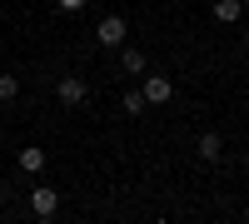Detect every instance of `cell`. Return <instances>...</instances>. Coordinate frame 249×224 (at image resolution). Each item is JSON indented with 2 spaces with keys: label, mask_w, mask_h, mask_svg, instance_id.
I'll return each instance as SVG.
<instances>
[{
  "label": "cell",
  "mask_w": 249,
  "mask_h": 224,
  "mask_svg": "<svg viewBox=\"0 0 249 224\" xmlns=\"http://www.w3.org/2000/svg\"><path fill=\"white\" fill-rule=\"evenodd\" d=\"M55 100H60V105H65V110H80V105H85V100H90V85H85V80H80V75H65V80H60V85H55Z\"/></svg>",
  "instance_id": "6da1fadb"
},
{
  "label": "cell",
  "mask_w": 249,
  "mask_h": 224,
  "mask_svg": "<svg viewBox=\"0 0 249 224\" xmlns=\"http://www.w3.org/2000/svg\"><path fill=\"white\" fill-rule=\"evenodd\" d=\"M140 90H144V105H170L175 100V80L170 75H150Z\"/></svg>",
  "instance_id": "7a4b0ae2"
},
{
  "label": "cell",
  "mask_w": 249,
  "mask_h": 224,
  "mask_svg": "<svg viewBox=\"0 0 249 224\" xmlns=\"http://www.w3.org/2000/svg\"><path fill=\"white\" fill-rule=\"evenodd\" d=\"M30 214H35V219H55V214H60V194L45 190V185L30 190Z\"/></svg>",
  "instance_id": "3957f363"
},
{
  "label": "cell",
  "mask_w": 249,
  "mask_h": 224,
  "mask_svg": "<svg viewBox=\"0 0 249 224\" xmlns=\"http://www.w3.org/2000/svg\"><path fill=\"white\" fill-rule=\"evenodd\" d=\"M124 35H130V25H124L120 15H105V20H100V25H95V40H100V45H110V50L120 45Z\"/></svg>",
  "instance_id": "277c9868"
},
{
  "label": "cell",
  "mask_w": 249,
  "mask_h": 224,
  "mask_svg": "<svg viewBox=\"0 0 249 224\" xmlns=\"http://www.w3.org/2000/svg\"><path fill=\"white\" fill-rule=\"evenodd\" d=\"M195 150H199V159H204V165H214V159L224 155V139H219V130H204Z\"/></svg>",
  "instance_id": "5b68a950"
},
{
  "label": "cell",
  "mask_w": 249,
  "mask_h": 224,
  "mask_svg": "<svg viewBox=\"0 0 249 224\" xmlns=\"http://www.w3.org/2000/svg\"><path fill=\"white\" fill-rule=\"evenodd\" d=\"M239 15H244V0H214V20L219 25H239Z\"/></svg>",
  "instance_id": "8992f818"
},
{
  "label": "cell",
  "mask_w": 249,
  "mask_h": 224,
  "mask_svg": "<svg viewBox=\"0 0 249 224\" xmlns=\"http://www.w3.org/2000/svg\"><path fill=\"white\" fill-rule=\"evenodd\" d=\"M120 70L124 75H144V50H120Z\"/></svg>",
  "instance_id": "52a82bcc"
},
{
  "label": "cell",
  "mask_w": 249,
  "mask_h": 224,
  "mask_svg": "<svg viewBox=\"0 0 249 224\" xmlns=\"http://www.w3.org/2000/svg\"><path fill=\"white\" fill-rule=\"evenodd\" d=\"M20 170H25V174H40V170H45V150H20Z\"/></svg>",
  "instance_id": "ba28073f"
},
{
  "label": "cell",
  "mask_w": 249,
  "mask_h": 224,
  "mask_svg": "<svg viewBox=\"0 0 249 224\" xmlns=\"http://www.w3.org/2000/svg\"><path fill=\"white\" fill-rule=\"evenodd\" d=\"M15 95H20V80H15L10 70H0V105H10Z\"/></svg>",
  "instance_id": "9c48e42d"
},
{
  "label": "cell",
  "mask_w": 249,
  "mask_h": 224,
  "mask_svg": "<svg viewBox=\"0 0 249 224\" xmlns=\"http://www.w3.org/2000/svg\"><path fill=\"white\" fill-rule=\"evenodd\" d=\"M120 110L124 115H144V90H130V95L120 100Z\"/></svg>",
  "instance_id": "30bf717a"
},
{
  "label": "cell",
  "mask_w": 249,
  "mask_h": 224,
  "mask_svg": "<svg viewBox=\"0 0 249 224\" xmlns=\"http://www.w3.org/2000/svg\"><path fill=\"white\" fill-rule=\"evenodd\" d=\"M55 5H60V10H85L90 0H55Z\"/></svg>",
  "instance_id": "8fae6325"
},
{
  "label": "cell",
  "mask_w": 249,
  "mask_h": 224,
  "mask_svg": "<svg viewBox=\"0 0 249 224\" xmlns=\"http://www.w3.org/2000/svg\"><path fill=\"white\" fill-rule=\"evenodd\" d=\"M244 50H249V30H244Z\"/></svg>",
  "instance_id": "7c38bea8"
},
{
  "label": "cell",
  "mask_w": 249,
  "mask_h": 224,
  "mask_svg": "<svg viewBox=\"0 0 249 224\" xmlns=\"http://www.w3.org/2000/svg\"><path fill=\"white\" fill-rule=\"evenodd\" d=\"M244 10H249V0H244Z\"/></svg>",
  "instance_id": "4fadbf2b"
}]
</instances>
